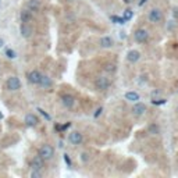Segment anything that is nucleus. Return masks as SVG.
<instances>
[{
	"label": "nucleus",
	"instance_id": "1",
	"mask_svg": "<svg viewBox=\"0 0 178 178\" xmlns=\"http://www.w3.org/2000/svg\"><path fill=\"white\" fill-rule=\"evenodd\" d=\"M148 18H149V21L153 22V24L162 22V20H163V11L160 10V8H152V10L149 11V14H148Z\"/></svg>",
	"mask_w": 178,
	"mask_h": 178
},
{
	"label": "nucleus",
	"instance_id": "2",
	"mask_svg": "<svg viewBox=\"0 0 178 178\" xmlns=\"http://www.w3.org/2000/svg\"><path fill=\"white\" fill-rule=\"evenodd\" d=\"M95 87H96L97 91H106L110 87V81L106 77H97L96 81H95Z\"/></svg>",
	"mask_w": 178,
	"mask_h": 178
},
{
	"label": "nucleus",
	"instance_id": "3",
	"mask_svg": "<svg viewBox=\"0 0 178 178\" xmlns=\"http://www.w3.org/2000/svg\"><path fill=\"white\" fill-rule=\"evenodd\" d=\"M53 153H54V150H53V148L50 146V145H43V146L39 149V156L42 157V159H44V160L52 159Z\"/></svg>",
	"mask_w": 178,
	"mask_h": 178
},
{
	"label": "nucleus",
	"instance_id": "4",
	"mask_svg": "<svg viewBox=\"0 0 178 178\" xmlns=\"http://www.w3.org/2000/svg\"><path fill=\"white\" fill-rule=\"evenodd\" d=\"M134 38H135L136 42L139 43H145L148 39H149V34H148L146 29H136L135 34H134Z\"/></svg>",
	"mask_w": 178,
	"mask_h": 178
},
{
	"label": "nucleus",
	"instance_id": "5",
	"mask_svg": "<svg viewBox=\"0 0 178 178\" xmlns=\"http://www.w3.org/2000/svg\"><path fill=\"white\" fill-rule=\"evenodd\" d=\"M20 87H21V82H20V79L17 77H10L7 79V88L10 91H18Z\"/></svg>",
	"mask_w": 178,
	"mask_h": 178
},
{
	"label": "nucleus",
	"instance_id": "6",
	"mask_svg": "<svg viewBox=\"0 0 178 178\" xmlns=\"http://www.w3.org/2000/svg\"><path fill=\"white\" fill-rule=\"evenodd\" d=\"M145 111H146V105H143V103H135L132 107V113L135 115H143Z\"/></svg>",
	"mask_w": 178,
	"mask_h": 178
},
{
	"label": "nucleus",
	"instance_id": "7",
	"mask_svg": "<svg viewBox=\"0 0 178 178\" xmlns=\"http://www.w3.org/2000/svg\"><path fill=\"white\" fill-rule=\"evenodd\" d=\"M139 59H141V53H139L138 50H129V52L127 53V60H128L129 63H136Z\"/></svg>",
	"mask_w": 178,
	"mask_h": 178
},
{
	"label": "nucleus",
	"instance_id": "8",
	"mask_svg": "<svg viewBox=\"0 0 178 178\" xmlns=\"http://www.w3.org/2000/svg\"><path fill=\"white\" fill-rule=\"evenodd\" d=\"M20 32H21V35L24 38H29L32 34V28L28 25V22H22L21 26H20Z\"/></svg>",
	"mask_w": 178,
	"mask_h": 178
},
{
	"label": "nucleus",
	"instance_id": "9",
	"mask_svg": "<svg viewBox=\"0 0 178 178\" xmlns=\"http://www.w3.org/2000/svg\"><path fill=\"white\" fill-rule=\"evenodd\" d=\"M40 73L39 71H36V70H34V71H31L29 73V75H28V79H29V82L31 84H39V81H40Z\"/></svg>",
	"mask_w": 178,
	"mask_h": 178
},
{
	"label": "nucleus",
	"instance_id": "10",
	"mask_svg": "<svg viewBox=\"0 0 178 178\" xmlns=\"http://www.w3.org/2000/svg\"><path fill=\"white\" fill-rule=\"evenodd\" d=\"M68 139H70V142L73 145H79L82 142V134H79V132H77V131L75 132H71L70 134V138H68Z\"/></svg>",
	"mask_w": 178,
	"mask_h": 178
},
{
	"label": "nucleus",
	"instance_id": "11",
	"mask_svg": "<svg viewBox=\"0 0 178 178\" xmlns=\"http://www.w3.org/2000/svg\"><path fill=\"white\" fill-rule=\"evenodd\" d=\"M43 168V159L38 155L34 159V162H32V170H38L40 171Z\"/></svg>",
	"mask_w": 178,
	"mask_h": 178
},
{
	"label": "nucleus",
	"instance_id": "12",
	"mask_svg": "<svg viewBox=\"0 0 178 178\" xmlns=\"http://www.w3.org/2000/svg\"><path fill=\"white\" fill-rule=\"evenodd\" d=\"M61 100H63V105L66 106V107H73L74 103H75V100H74V97L71 96V95H64L63 97H61Z\"/></svg>",
	"mask_w": 178,
	"mask_h": 178
},
{
	"label": "nucleus",
	"instance_id": "13",
	"mask_svg": "<svg viewBox=\"0 0 178 178\" xmlns=\"http://www.w3.org/2000/svg\"><path fill=\"white\" fill-rule=\"evenodd\" d=\"M113 39L110 36H103L102 39H100V46L102 47H105V49H109V47H111L113 46Z\"/></svg>",
	"mask_w": 178,
	"mask_h": 178
},
{
	"label": "nucleus",
	"instance_id": "14",
	"mask_svg": "<svg viewBox=\"0 0 178 178\" xmlns=\"http://www.w3.org/2000/svg\"><path fill=\"white\" fill-rule=\"evenodd\" d=\"M25 123H26V125H29V127H35L38 124V118H36V115H34V114H26V117H25Z\"/></svg>",
	"mask_w": 178,
	"mask_h": 178
},
{
	"label": "nucleus",
	"instance_id": "15",
	"mask_svg": "<svg viewBox=\"0 0 178 178\" xmlns=\"http://www.w3.org/2000/svg\"><path fill=\"white\" fill-rule=\"evenodd\" d=\"M32 20V11L29 10H22L21 11V22H29Z\"/></svg>",
	"mask_w": 178,
	"mask_h": 178
},
{
	"label": "nucleus",
	"instance_id": "16",
	"mask_svg": "<svg viewBox=\"0 0 178 178\" xmlns=\"http://www.w3.org/2000/svg\"><path fill=\"white\" fill-rule=\"evenodd\" d=\"M125 99L129 100V102H138L139 100V93H136V92H127L125 93Z\"/></svg>",
	"mask_w": 178,
	"mask_h": 178
},
{
	"label": "nucleus",
	"instance_id": "17",
	"mask_svg": "<svg viewBox=\"0 0 178 178\" xmlns=\"http://www.w3.org/2000/svg\"><path fill=\"white\" fill-rule=\"evenodd\" d=\"M39 85L43 88H50L52 87V79L49 78V77H40V81H39Z\"/></svg>",
	"mask_w": 178,
	"mask_h": 178
},
{
	"label": "nucleus",
	"instance_id": "18",
	"mask_svg": "<svg viewBox=\"0 0 178 178\" xmlns=\"http://www.w3.org/2000/svg\"><path fill=\"white\" fill-rule=\"evenodd\" d=\"M39 6H40L39 0H31V2L28 3V8H29V10H38Z\"/></svg>",
	"mask_w": 178,
	"mask_h": 178
},
{
	"label": "nucleus",
	"instance_id": "19",
	"mask_svg": "<svg viewBox=\"0 0 178 178\" xmlns=\"http://www.w3.org/2000/svg\"><path fill=\"white\" fill-rule=\"evenodd\" d=\"M132 16H134V11H132V10H129V8H127V10L124 11V20H125V21L131 20V18H132Z\"/></svg>",
	"mask_w": 178,
	"mask_h": 178
},
{
	"label": "nucleus",
	"instance_id": "20",
	"mask_svg": "<svg viewBox=\"0 0 178 178\" xmlns=\"http://www.w3.org/2000/svg\"><path fill=\"white\" fill-rule=\"evenodd\" d=\"M111 21H114L115 24H124L125 20H124V17L121 18V17H117V16H111Z\"/></svg>",
	"mask_w": 178,
	"mask_h": 178
},
{
	"label": "nucleus",
	"instance_id": "21",
	"mask_svg": "<svg viewBox=\"0 0 178 178\" xmlns=\"http://www.w3.org/2000/svg\"><path fill=\"white\" fill-rule=\"evenodd\" d=\"M149 132L153 134V135H157V134H159V127H157L156 124H152V125L149 127Z\"/></svg>",
	"mask_w": 178,
	"mask_h": 178
},
{
	"label": "nucleus",
	"instance_id": "22",
	"mask_svg": "<svg viewBox=\"0 0 178 178\" xmlns=\"http://www.w3.org/2000/svg\"><path fill=\"white\" fill-rule=\"evenodd\" d=\"M167 28H168V31H174V29L177 28V21H176V20H171V21H168Z\"/></svg>",
	"mask_w": 178,
	"mask_h": 178
},
{
	"label": "nucleus",
	"instance_id": "23",
	"mask_svg": "<svg viewBox=\"0 0 178 178\" xmlns=\"http://www.w3.org/2000/svg\"><path fill=\"white\" fill-rule=\"evenodd\" d=\"M6 54H7V57H10V59H14V57H16V52H14V50H11V49H7V50H6Z\"/></svg>",
	"mask_w": 178,
	"mask_h": 178
},
{
	"label": "nucleus",
	"instance_id": "24",
	"mask_svg": "<svg viewBox=\"0 0 178 178\" xmlns=\"http://www.w3.org/2000/svg\"><path fill=\"white\" fill-rule=\"evenodd\" d=\"M152 103H153V105H156V106L164 105V103H166V99H155V100H152Z\"/></svg>",
	"mask_w": 178,
	"mask_h": 178
},
{
	"label": "nucleus",
	"instance_id": "25",
	"mask_svg": "<svg viewBox=\"0 0 178 178\" xmlns=\"http://www.w3.org/2000/svg\"><path fill=\"white\" fill-rule=\"evenodd\" d=\"M64 162L67 163L68 167H71V166H73V163H71V159H70V156H68V155H64Z\"/></svg>",
	"mask_w": 178,
	"mask_h": 178
},
{
	"label": "nucleus",
	"instance_id": "26",
	"mask_svg": "<svg viewBox=\"0 0 178 178\" xmlns=\"http://www.w3.org/2000/svg\"><path fill=\"white\" fill-rule=\"evenodd\" d=\"M31 177H32V178H39V177H40V171H38V170H32Z\"/></svg>",
	"mask_w": 178,
	"mask_h": 178
},
{
	"label": "nucleus",
	"instance_id": "27",
	"mask_svg": "<svg viewBox=\"0 0 178 178\" xmlns=\"http://www.w3.org/2000/svg\"><path fill=\"white\" fill-rule=\"evenodd\" d=\"M82 162H84V163H88V160H89V155H88V153H82Z\"/></svg>",
	"mask_w": 178,
	"mask_h": 178
},
{
	"label": "nucleus",
	"instance_id": "28",
	"mask_svg": "<svg viewBox=\"0 0 178 178\" xmlns=\"http://www.w3.org/2000/svg\"><path fill=\"white\" fill-rule=\"evenodd\" d=\"M106 70H107V71H114L115 70L114 64H107V66H106Z\"/></svg>",
	"mask_w": 178,
	"mask_h": 178
},
{
	"label": "nucleus",
	"instance_id": "29",
	"mask_svg": "<svg viewBox=\"0 0 178 178\" xmlns=\"http://www.w3.org/2000/svg\"><path fill=\"white\" fill-rule=\"evenodd\" d=\"M38 111H40V114H43V115H44V117H46V118H47V120H50V115H49V114H47V113H44V111L42 110V109H38Z\"/></svg>",
	"mask_w": 178,
	"mask_h": 178
},
{
	"label": "nucleus",
	"instance_id": "30",
	"mask_svg": "<svg viewBox=\"0 0 178 178\" xmlns=\"http://www.w3.org/2000/svg\"><path fill=\"white\" fill-rule=\"evenodd\" d=\"M102 111H103V109H102V107H99V109L96 110V113H95V117H99V115L102 114Z\"/></svg>",
	"mask_w": 178,
	"mask_h": 178
},
{
	"label": "nucleus",
	"instance_id": "31",
	"mask_svg": "<svg viewBox=\"0 0 178 178\" xmlns=\"http://www.w3.org/2000/svg\"><path fill=\"white\" fill-rule=\"evenodd\" d=\"M173 16L176 17V18H178V7H176V8L173 10Z\"/></svg>",
	"mask_w": 178,
	"mask_h": 178
},
{
	"label": "nucleus",
	"instance_id": "32",
	"mask_svg": "<svg viewBox=\"0 0 178 178\" xmlns=\"http://www.w3.org/2000/svg\"><path fill=\"white\" fill-rule=\"evenodd\" d=\"M123 2H124V3H127V4H131L134 0H123Z\"/></svg>",
	"mask_w": 178,
	"mask_h": 178
},
{
	"label": "nucleus",
	"instance_id": "33",
	"mask_svg": "<svg viewBox=\"0 0 178 178\" xmlns=\"http://www.w3.org/2000/svg\"><path fill=\"white\" fill-rule=\"evenodd\" d=\"M146 2H148V0H141V2H139V6H143Z\"/></svg>",
	"mask_w": 178,
	"mask_h": 178
},
{
	"label": "nucleus",
	"instance_id": "34",
	"mask_svg": "<svg viewBox=\"0 0 178 178\" xmlns=\"http://www.w3.org/2000/svg\"><path fill=\"white\" fill-rule=\"evenodd\" d=\"M2 118H3V114H2V113H0V120H2Z\"/></svg>",
	"mask_w": 178,
	"mask_h": 178
},
{
	"label": "nucleus",
	"instance_id": "35",
	"mask_svg": "<svg viewBox=\"0 0 178 178\" xmlns=\"http://www.w3.org/2000/svg\"><path fill=\"white\" fill-rule=\"evenodd\" d=\"M2 44H3V42H2V40H0V46H2Z\"/></svg>",
	"mask_w": 178,
	"mask_h": 178
},
{
	"label": "nucleus",
	"instance_id": "36",
	"mask_svg": "<svg viewBox=\"0 0 178 178\" xmlns=\"http://www.w3.org/2000/svg\"><path fill=\"white\" fill-rule=\"evenodd\" d=\"M177 110H178V107H177Z\"/></svg>",
	"mask_w": 178,
	"mask_h": 178
}]
</instances>
